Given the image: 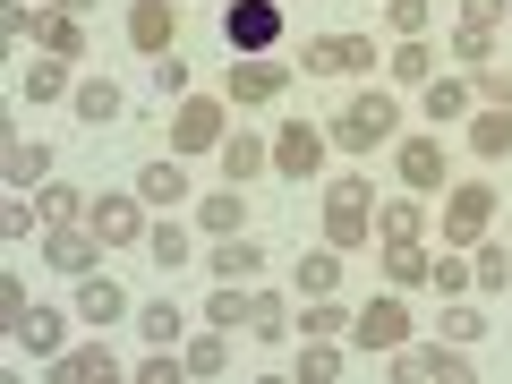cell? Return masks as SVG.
I'll return each mask as SVG.
<instances>
[{"label": "cell", "instance_id": "681fc988", "mask_svg": "<svg viewBox=\"0 0 512 384\" xmlns=\"http://www.w3.org/2000/svg\"><path fill=\"white\" fill-rule=\"evenodd\" d=\"M52 9H69V18H86V9H94V0H52Z\"/></svg>", "mask_w": 512, "mask_h": 384}, {"label": "cell", "instance_id": "ffe728a7", "mask_svg": "<svg viewBox=\"0 0 512 384\" xmlns=\"http://www.w3.org/2000/svg\"><path fill=\"white\" fill-rule=\"evenodd\" d=\"M43 171H52V146L26 137V128H9V188H43Z\"/></svg>", "mask_w": 512, "mask_h": 384}, {"label": "cell", "instance_id": "5b68a950", "mask_svg": "<svg viewBox=\"0 0 512 384\" xmlns=\"http://www.w3.org/2000/svg\"><path fill=\"white\" fill-rule=\"evenodd\" d=\"M43 265L52 274H103V231L94 222H52L43 231Z\"/></svg>", "mask_w": 512, "mask_h": 384}, {"label": "cell", "instance_id": "4fadbf2b", "mask_svg": "<svg viewBox=\"0 0 512 384\" xmlns=\"http://www.w3.org/2000/svg\"><path fill=\"white\" fill-rule=\"evenodd\" d=\"M393 376H402V384H453V376H470V359H461V342L444 350V333H436V350H402Z\"/></svg>", "mask_w": 512, "mask_h": 384}, {"label": "cell", "instance_id": "1f68e13d", "mask_svg": "<svg viewBox=\"0 0 512 384\" xmlns=\"http://www.w3.org/2000/svg\"><path fill=\"white\" fill-rule=\"evenodd\" d=\"M291 376L299 384H333V376H342V350H325V333H308V350L291 359Z\"/></svg>", "mask_w": 512, "mask_h": 384}, {"label": "cell", "instance_id": "30bf717a", "mask_svg": "<svg viewBox=\"0 0 512 384\" xmlns=\"http://www.w3.org/2000/svg\"><path fill=\"white\" fill-rule=\"evenodd\" d=\"M94 231H103V248H137V239H146L154 231V222H146V197H137V188H128V197H94Z\"/></svg>", "mask_w": 512, "mask_h": 384}, {"label": "cell", "instance_id": "f546056e", "mask_svg": "<svg viewBox=\"0 0 512 384\" xmlns=\"http://www.w3.org/2000/svg\"><path fill=\"white\" fill-rule=\"evenodd\" d=\"M35 214H43V231H52V222H86L94 205L77 197V188H60V180H43V188H35Z\"/></svg>", "mask_w": 512, "mask_h": 384}, {"label": "cell", "instance_id": "2e32d148", "mask_svg": "<svg viewBox=\"0 0 512 384\" xmlns=\"http://www.w3.org/2000/svg\"><path fill=\"white\" fill-rule=\"evenodd\" d=\"M222 180H231V188H248L256 180V171H274V137H248V128H239V137H222Z\"/></svg>", "mask_w": 512, "mask_h": 384}, {"label": "cell", "instance_id": "f1b7e54d", "mask_svg": "<svg viewBox=\"0 0 512 384\" xmlns=\"http://www.w3.org/2000/svg\"><path fill=\"white\" fill-rule=\"evenodd\" d=\"M299 291H308V299H333V291H342V248L299 256Z\"/></svg>", "mask_w": 512, "mask_h": 384}, {"label": "cell", "instance_id": "5bb4252c", "mask_svg": "<svg viewBox=\"0 0 512 384\" xmlns=\"http://www.w3.org/2000/svg\"><path fill=\"white\" fill-rule=\"evenodd\" d=\"M171 35H180V9H171V0H137V9H128V43H137V52L163 60Z\"/></svg>", "mask_w": 512, "mask_h": 384}, {"label": "cell", "instance_id": "e0dca14e", "mask_svg": "<svg viewBox=\"0 0 512 384\" xmlns=\"http://www.w3.org/2000/svg\"><path fill=\"white\" fill-rule=\"evenodd\" d=\"M376 274L393 282V291H419V282L436 274V256H427L419 239H384V256H376Z\"/></svg>", "mask_w": 512, "mask_h": 384}, {"label": "cell", "instance_id": "d6986e66", "mask_svg": "<svg viewBox=\"0 0 512 384\" xmlns=\"http://www.w3.org/2000/svg\"><path fill=\"white\" fill-rule=\"evenodd\" d=\"M9 342L35 350V359H60V308H18L9 316Z\"/></svg>", "mask_w": 512, "mask_h": 384}, {"label": "cell", "instance_id": "7c38bea8", "mask_svg": "<svg viewBox=\"0 0 512 384\" xmlns=\"http://www.w3.org/2000/svg\"><path fill=\"white\" fill-rule=\"evenodd\" d=\"M350 333H359L367 350H402L410 342V308H402V299H367V308L350 316Z\"/></svg>", "mask_w": 512, "mask_h": 384}, {"label": "cell", "instance_id": "603a6c76", "mask_svg": "<svg viewBox=\"0 0 512 384\" xmlns=\"http://www.w3.org/2000/svg\"><path fill=\"white\" fill-rule=\"evenodd\" d=\"M137 197H146V205H188V171H180V154H163V163L137 171Z\"/></svg>", "mask_w": 512, "mask_h": 384}, {"label": "cell", "instance_id": "c3c4849f", "mask_svg": "<svg viewBox=\"0 0 512 384\" xmlns=\"http://www.w3.org/2000/svg\"><path fill=\"white\" fill-rule=\"evenodd\" d=\"M478 94H487V103H512V77L495 69V77H478Z\"/></svg>", "mask_w": 512, "mask_h": 384}, {"label": "cell", "instance_id": "ee69618b", "mask_svg": "<svg viewBox=\"0 0 512 384\" xmlns=\"http://www.w3.org/2000/svg\"><path fill=\"white\" fill-rule=\"evenodd\" d=\"M35 197H26V188H18V197H9V214H0V231H9V239H26V231H35Z\"/></svg>", "mask_w": 512, "mask_h": 384}, {"label": "cell", "instance_id": "9c48e42d", "mask_svg": "<svg viewBox=\"0 0 512 384\" xmlns=\"http://www.w3.org/2000/svg\"><path fill=\"white\" fill-rule=\"evenodd\" d=\"M291 86V69H282L274 52H231V103L256 111V103H274V94Z\"/></svg>", "mask_w": 512, "mask_h": 384}, {"label": "cell", "instance_id": "7a4b0ae2", "mask_svg": "<svg viewBox=\"0 0 512 384\" xmlns=\"http://www.w3.org/2000/svg\"><path fill=\"white\" fill-rule=\"evenodd\" d=\"M367 231H376V188H367L359 171L325 180V248H359Z\"/></svg>", "mask_w": 512, "mask_h": 384}, {"label": "cell", "instance_id": "d590c367", "mask_svg": "<svg viewBox=\"0 0 512 384\" xmlns=\"http://www.w3.org/2000/svg\"><path fill=\"white\" fill-rule=\"evenodd\" d=\"M146 248H154V265H163V274H180V265H188V231H180V222H154Z\"/></svg>", "mask_w": 512, "mask_h": 384}, {"label": "cell", "instance_id": "ba28073f", "mask_svg": "<svg viewBox=\"0 0 512 384\" xmlns=\"http://www.w3.org/2000/svg\"><path fill=\"white\" fill-rule=\"evenodd\" d=\"M325 146H333V128L291 120V128L274 137V171H282V180H316V171H325Z\"/></svg>", "mask_w": 512, "mask_h": 384}, {"label": "cell", "instance_id": "836d02e7", "mask_svg": "<svg viewBox=\"0 0 512 384\" xmlns=\"http://www.w3.org/2000/svg\"><path fill=\"white\" fill-rule=\"evenodd\" d=\"M239 214H248V205H239V188H214V197L197 205V222H205L214 239H231V231H239Z\"/></svg>", "mask_w": 512, "mask_h": 384}, {"label": "cell", "instance_id": "ab89813d", "mask_svg": "<svg viewBox=\"0 0 512 384\" xmlns=\"http://www.w3.org/2000/svg\"><path fill=\"white\" fill-rule=\"evenodd\" d=\"M137 333H146V342H180V308H171V299L137 308Z\"/></svg>", "mask_w": 512, "mask_h": 384}, {"label": "cell", "instance_id": "7402d4cb", "mask_svg": "<svg viewBox=\"0 0 512 384\" xmlns=\"http://www.w3.org/2000/svg\"><path fill=\"white\" fill-rule=\"evenodd\" d=\"M52 376H60V384H111V376H120V359H111L103 342H94V350H60Z\"/></svg>", "mask_w": 512, "mask_h": 384}, {"label": "cell", "instance_id": "4316f807", "mask_svg": "<svg viewBox=\"0 0 512 384\" xmlns=\"http://www.w3.org/2000/svg\"><path fill=\"white\" fill-rule=\"evenodd\" d=\"M427 120L436 128H453V120H470V86H461V77H427Z\"/></svg>", "mask_w": 512, "mask_h": 384}, {"label": "cell", "instance_id": "277c9868", "mask_svg": "<svg viewBox=\"0 0 512 384\" xmlns=\"http://www.w3.org/2000/svg\"><path fill=\"white\" fill-rule=\"evenodd\" d=\"M487 222H495V188H487V180L444 188V248H478V239H487Z\"/></svg>", "mask_w": 512, "mask_h": 384}, {"label": "cell", "instance_id": "52a82bcc", "mask_svg": "<svg viewBox=\"0 0 512 384\" xmlns=\"http://www.w3.org/2000/svg\"><path fill=\"white\" fill-rule=\"evenodd\" d=\"M222 43L231 52H274L282 43V0H239V9H222Z\"/></svg>", "mask_w": 512, "mask_h": 384}, {"label": "cell", "instance_id": "8992f818", "mask_svg": "<svg viewBox=\"0 0 512 384\" xmlns=\"http://www.w3.org/2000/svg\"><path fill=\"white\" fill-rule=\"evenodd\" d=\"M231 128H222V103L214 94H180V111H171V154H214Z\"/></svg>", "mask_w": 512, "mask_h": 384}, {"label": "cell", "instance_id": "4dcf8cb0", "mask_svg": "<svg viewBox=\"0 0 512 384\" xmlns=\"http://www.w3.org/2000/svg\"><path fill=\"white\" fill-rule=\"evenodd\" d=\"M180 359H188V376H222V367H231V333H222V325H214V333H197Z\"/></svg>", "mask_w": 512, "mask_h": 384}, {"label": "cell", "instance_id": "9a60e30c", "mask_svg": "<svg viewBox=\"0 0 512 384\" xmlns=\"http://www.w3.org/2000/svg\"><path fill=\"white\" fill-rule=\"evenodd\" d=\"M77 60H60V52H35V60H26V69H18V94H26V103H60V94H77Z\"/></svg>", "mask_w": 512, "mask_h": 384}, {"label": "cell", "instance_id": "44dd1931", "mask_svg": "<svg viewBox=\"0 0 512 384\" xmlns=\"http://www.w3.org/2000/svg\"><path fill=\"white\" fill-rule=\"evenodd\" d=\"M69 111H77L86 128H111V120H120V86H111V77H77Z\"/></svg>", "mask_w": 512, "mask_h": 384}, {"label": "cell", "instance_id": "cb8c5ba5", "mask_svg": "<svg viewBox=\"0 0 512 384\" xmlns=\"http://www.w3.org/2000/svg\"><path fill=\"white\" fill-rule=\"evenodd\" d=\"M393 163H402V188H410V197H427V188H444V146H427V137H419V146H402Z\"/></svg>", "mask_w": 512, "mask_h": 384}, {"label": "cell", "instance_id": "b9f144b4", "mask_svg": "<svg viewBox=\"0 0 512 384\" xmlns=\"http://www.w3.org/2000/svg\"><path fill=\"white\" fill-rule=\"evenodd\" d=\"M427 282H436V291H444V299H461V291H478V274H470V265H461V256H453V248H444V256H436V274H427Z\"/></svg>", "mask_w": 512, "mask_h": 384}, {"label": "cell", "instance_id": "f35d334b", "mask_svg": "<svg viewBox=\"0 0 512 384\" xmlns=\"http://www.w3.org/2000/svg\"><path fill=\"white\" fill-rule=\"evenodd\" d=\"M205 325H222V333H231V325H248V291H239V282H222V291L205 299Z\"/></svg>", "mask_w": 512, "mask_h": 384}, {"label": "cell", "instance_id": "8d00e7d4", "mask_svg": "<svg viewBox=\"0 0 512 384\" xmlns=\"http://www.w3.org/2000/svg\"><path fill=\"white\" fill-rule=\"evenodd\" d=\"M453 60L461 69H487L495 60V26H453Z\"/></svg>", "mask_w": 512, "mask_h": 384}, {"label": "cell", "instance_id": "7dc6e473", "mask_svg": "<svg viewBox=\"0 0 512 384\" xmlns=\"http://www.w3.org/2000/svg\"><path fill=\"white\" fill-rule=\"evenodd\" d=\"M342 325H350V316L333 308V299H308V333H342Z\"/></svg>", "mask_w": 512, "mask_h": 384}, {"label": "cell", "instance_id": "bcb514c9", "mask_svg": "<svg viewBox=\"0 0 512 384\" xmlns=\"http://www.w3.org/2000/svg\"><path fill=\"white\" fill-rule=\"evenodd\" d=\"M154 86H163V94H188V60L163 52V60H154Z\"/></svg>", "mask_w": 512, "mask_h": 384}, {"label": "cell", "instance_id": "f6af8a7d", "mask_svg": "<svg viewBox=\"0 0 512 384\" xmlns=\"http://www.w3.org/2000/svg\"><path fill=\"white\" fill-rule=\"evenodd\" d=\"M512 0H461V26H504Z\"/></svg>", "mask_w": 512, "mask_h": 384}, {"label": "cell", "instance_id": "8fae6325", "mask_svg": "<svg viewBox=\"0 0 512 384\" xmlns=\"http://www.w3.org/2000/svg\"><path fill=\"white\" fill-rule=\"evenodd\" d=\"M376 69V43L367 35H325V43H308V77H367Z\"/></svg>", "mask_w": 512, "mask_h": 384}, {"label": "cell", "instance_id": "3957f363", "mask_svg": "<svg viewBox=\"0 0 512 384\" xmlns=\"http://www.w3.org/2000/svg\"><path fill=\"white\" fill-rule=\"evenodd\" d=\"M9 35H35V52H60V60H86V26L69 18V9H43V0H18L9 9Z\"/></svg>", "mask_w": 512, "mask_h": 384}, {"label": "cell", "instance_id": "d6a6232c", "mask_svg": "<svg viewBox=\"0 0 512 384\" xmlns=\"http://www.w3.org/2000/svg\"><path fill=\"white\" fill-rule=\"evenodd\" d=\"M376 231H384V239H419V231H427L419 197H393V205H376Z\"/></svg>", "mask_w": 512, "mask_h": 384}, {"label": "cell", "instance_id": "83f0119b", "mask_svg": "<svg viewBox=\"0 0 512 384\" xmlns=\"http://www.w3.org/2000/svg\"><path fill=\"white\" fill-rule=\"evenodd\" d=\"M470 154H487V163H495V154H512V103H495V111H478V120H470Z\"/></svg>", "mask_w": 512, "mask_h": 384}, {"label": "cell", "instance_id": "d4e9b609", "mask_svg": "<svg viewBox=\"0 0 512 384\" xmlns=\"http://www.w3.org/2000/svg\"><path fill=\"white\" fill-rule=\"evenodd\" d=\"M256 274H265V248H256V239H222V248H214V282H256Z\"/></svg>", "mask_w": 512, "mask_h": 384}, {"label": "cell", "instance_id": "6da1fadb", "mask_svg": "<svg viewBox=\"0 0 512 384\" xmlns=\"http://www.w3.org/2000/svg\"><path fill=\"white\" fill-rule=\"evenodd\" d=\"M393 137H402V103H393V94H350V103L333 111V146H350V154L393 146Z\"/></svg>", "mask_w": 512, "mask_h": 384}, {"label": "cell", "instance_id": "74e56055", "mask_svg": "<svg viewBox=\"0 0 512 384\" xmlns=\"http://www.w3.org/2000/svg\"><path fill=\"white\" fill-rule=\"evenodd\" d=\"M427 18H436V0H384V26H393V35H427Z\"/></svg>", "mask_w": 512, "mask_h": 384}, {"label": "cell", "instance_id": "e575fe53", "mask_svg": "<svg viewBox=\"0 0 512 384\" xmlns=\"http://www.w3.org/2000/svg\"><path fill=\"white\" fill-rule=\"evenodd\" d=\"M384 69H393V77H410V86H427V77H436V52H427V43L410 35V43H393V60H384Z\"/></svg>", "mask_w": 512, "mask_h": 384}, {"label": "cell", "instance_id": "ac0fdd59", "mask_svg": "<svg viewBox=\"0 0 512 384\" xmlns=\"http://www.w3.org/2000/svg\"><path fill=\"white\" fill-rule=\"evenodd\" d=\"M77 316H86L94 333H103V325H120V316H128V291H120L111 274H77Z\"/></svg>", "mask_w": 512, "mask_h": 384}, {"label": "cell", "instance_id": "484cf974", "mask_svg": "<svg viewBox=\"0 0 512 384\" xmlns=\"http://www.w3.org/2000/svg\"><path fill=\"white\" fill-rule=\"evenodd\" d=\"M248 342H282V333H291V308H282V291H248Z\"/></svg>", "mask_w": 512, "mask_h": 384}, {"label": "cell", "instance_id": "7bdbcfd3", "mask_svg": "<svg viewBox=\"0 0 512 384\" xmlns=\"http://www.w3.org/2000/svg\"><path fill=\"white\" fill-rule=\"evenodd\" d=\"M478 333H487V325H478V308H461V299H453V308H444V342H461V350H470Z\"/></svg>", "mask_w": 512, "mask_h": 384}, {"label": "cell", "instance_id": "60d3db41", "mask_svg": "<svg viewBox=\"0 0 512 384\" xmlns=\"http://www.w3.org/2000/svg\"><path fill=\"white\" fill-rule=\"evenodd\" d=\"M470 274L487 282V291H504V282H512V248H495V239H487V248L470 256Z\"/></svg>", "mask_w": 512, "mask_h": 384}]
</instances>
